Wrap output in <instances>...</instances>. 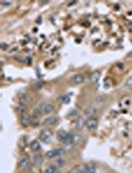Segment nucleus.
I'll list each match as a JSON object with an SVG mask.
<instances>
[{
    "instance_id": "obj_1",
    "label": "nucleus",
    "mask_w": 132,
    "mask_h": 173,
    "mask_svg": "<svg viewBox=\"0 0 132 173\" xmlns=\"http://www.w3.org/2000/svg\"><path fill=\"white\" fill-rule=\"evenodd\" d=\"M55 107L52 103H44L38 108V114H51L54 111Z\"/></svg>"
},
{
    "instance_id": "obj_2",
    "label": "nucleus",
    "mask_w": 132,
    "mask_h": 173,
    "mask_svg": "<svg viewBox=\"0 0 132 173\" xmlns=\"http://www.w3.org/2000/svg\"><path fill=\"white\" fill-rule=\"evenodd\" d=\"M65 150L64 148H56V150H51L46 152V156L48 158H56V157H60L62 155H64Z\"/></svg>"
},
{
    "instance_id": "obj_3",
    "label": "nucleus",
    "mask_w": 132,
    "mask_h": 173,
    "mask_svg": "<svg viewBox=\"0 0 132 173\" xmlns=\"http://www.w3.org/2000/svg\"><path fill=\"white\" fill-rule=\"evenodd\" d=\"M18 163H19V166L21 169H23V170H27V169H30L31 168V162H30V159L28 158L26 155H22L19 160H18Z\"/></svg>"
},
{
    "instance_id": "obj_4",
    "label": "nucleus",
    "mask_w": 132,
    "mask_h": 173,
    "mask_svg": "<svg viewBox=\"0 0 132 173\" xmlns=\"http://www.w3.org/2000/svg\"><path fill=\"white\" fill-rule=\"evenodd\" d=\"M97 120L95 118H89L88 120H85V127L88 128L89 130H95L97 127Z\"/></svg>"
},
{
    "instance_id": "obj_5",
    "label": "nucleus",
    "mask_w": 132,
    "mask_h": 173,
    "mask_svg": "<svg viewBox=\"0 0 132 173\" xmlns=\"http://www.w3.org/2000/svg\"><path fill=\"white\" fill-rule=\"evenodd\" d=\"M79 141H81V137H79L76 134H75V133H69L67 144H75L79 143Z\"/></svg>"
},
{
    "instance_id": "obj_6",
    "label": "nucleus",
    "mask_w": 132,
    "mask_h": 173,
    "mask_svg": "<svg viewBox=\"0 0 132 173\" xmlns=\"http://www.w3.org/2000/svg\"><path fill=\"white\" fill-rule=\"evenodd\" d=\"M68 136H69V133L65 131H60L57 134V138L59 141H61V143H64V144H67L68 141Z\"/></svg>"
},
{
    "instance_id": "obj_7",
    "label": "nucleus",
    "mask_w": 132,
    "mask_h": 173,
    "mask_svg": "<svg viewBox=\"0 0 132 173\" xmlns=\"http://www.w3.org/2000/svg\"><path fill=\"white\" fill-rule=\"evenodd\" d=\"M60 171V165L58 163L57 164H52L50 166H48V167L45 169L44 173H58Z\"/></svg>"
},
{
    "instance_id": "obj_8",
    "label": "nucleus",
    "mask_w": 132,
    "mask_h": 173,
    "mask_svg": "<svg viewBox=\"0 0 132 173\" xmlns=\"http://www.w3.org/2000/svg\"><path fill=\"white\" fill-rule=\"evenodd\" d=\"M58 117H49V118H46L44 121H43V125L44 126H53L56 123H58Z\"/></svg>"
},
{
    "instance_id": "obj_9",
    "label": "nucleus",
    "mask_w": 132,
    "mask_h": 173,
    "mask_svg": "<svg viewBox=\"0 0 132 173\" xmlns=\"http://www.w3.org/2000/svg\"><path fill=\"white\" fill-rule=\"evenodd\" d=\"M71 80L75 83V84H82L85 81V76L82 74H75L71 77Z\"/></svg>"
},
{
    "instance_id": "obj_10",
    "label": "nucleus",
    "mask_w": 132,
    "mask_h": 173,
    "mask_svg": "<svg viewBox=\"0 0 132 173\" xmlns=\"http://www.w3.org/2000/svg\"><path fill=\"white\" fill-rule=\"evenodd\" d=\"M83 113H85V115L88 118H92L97 113V109L95 108V107H88V108H85Z\"/></svg>"
},
{
    "instance_id": "obj_11",
    "label": "nucleus",
    "mask_w": 132,
    "mask_h": 173,
    "mask_svg": "<svg viewBox=\"0 0 132 173\" xmlns=\"http://www.w3.org/2000/svg\"><path fill=\"white\" fill-rule=\"evenodd\" d=\"M19 99H20V102L21 103L28 104L31 101V96L29 95V93L23 92V93H21V94L19 95Z\"/></svg>"
},
{
    "instance_id": "obj_12",
    "label": "nucleus",
    "mask_w": 132,
    "mask_h": 173,
    "mask_svg": "<svg viewBox=\"0 0 132 173\" xmlns=\"http://www.w3.org/2000/svg\"><path fill=\"white\" fill-rule=\"evenodd\" d=\"M30 147H31V150L33 152H36V153L41 150V144L38 141H33L30 144Z\"/></svg>"
},
{
    "instance_id": "obj_13",
    "label": "nucleus",
    "mask_w": 132,
    "mask_h": 173,
    "mask_svg": "<svg viewBox=\"0 0 132 173\" xmlns=\"http://www.w3.org/2000/svg\"><path fill=\"white\" fill-rule=\"evenodd\" d=\"M43 161H44V159H43V157H42L40 154H35L34 156H33V158H32V163L35 166L41 165L42 163H43Z\"/></svg>"
},
{
    "instance_id": "obj_14",
    "label": "nucleus",
    "mask_w": 132,
    "mask_h": 173,
    "mask_svg": "<svg viewBox=\"0 0 132 173\" xmlns=\"http://www.w3.org/2000/svg\"><path fill=\"white\" fill-rule=\"evenodd\" d=\"M83 127H85V121L82 117H79L76 121V130H82Z\"/></svg>"
},
{
    "instance_id": "obj_15",
    "label": "nucleus",
    "mask_w": 132,
    "mask_h": 173,
    "mask_svg": "<svg viewBox=\"0 0 132 173\" xmlns=\"http://www.w3.org/2000/svg\"><path fill=\"white\" fill-rule=\"evenodd\" d=\"M85 166L88 173H95L96 172V166L93 162H89V163L85 164Z\"/></svg>"
},
{
    "instance_id": "obj_16",
    "label": "nucleus",
    "mask_w": 132,
    "mask_h": 173,
    "mask_svg": "<svg viewBox=\"0 0 132 173\" xmlns=\"http://www.w3.org/2000/svg\"><path fill=\"white\" fill-rule=\"evenodd\" d=\"M99 79V72L98 71H95L92 72V75H90V80L92 82H97Z\"/></svg>"
},
{
    "instance_id": "obj_17",
    "label": "nucleus",
    "mask_w": 132,
    "mask_h": 173,
    "mask_svg": "<svg viewBox=\"0 0 132 173\" xmlns=\"http://www.w3.org/2000/svg\"><path fill=\"white\" fill-rule=\"evenodd\" d=\"M124 87L127 90H132V77H129L126 81H125Z\"/></svg>"
},
{
    "instance_id": "obj_18",
    "label": "nucleus",
    "mask_w": 132,
    "mask_h": 173,
    "mask_svg": "<svg viewBox=\"0 0 132 173\" xmlns=\"http://www.w3.org/2000/svg\"><path fill=\"white\" fill-rule=\"evenodd\" d=\"M59 101L61 103H69V97L68 95H63L59 97Z\"/></svg>"
},
{
    "instance_id": "obj_19",
    "label": "nucleus",
    "mask_w": 132,
    "mask_h": 173,
    "mask_svg": "<svg viewBox=\"0 0 132 173\" xmlns=\"http://www.w3.org/2000/svg\"><path fill=\"white\" fill-rule=\"evenodd\" d=\"M42 141H43L45 144H50V143H51V137L47 134L46 136L42 137Z\"/></svg>"
},
{
    "instance_id": "obj_20",
    "label": "nucleus",
    "mask_w": 132,
    "mask_h": 173,
    "mask_svg": "<svg viewBox=\"0 0 132 173\" xmlns=\"http://www.w3.org/2000/svg\"><path fill=\"white\" fill-rule=\"evenodd\" d=\"M96 100L98 102H104L106 100V96L105 95H99V96L96 97Z\"/></svg>"
},
{
    "instance_id": "obj_21",
    "label": "nucleus",
    "mask_w": 132,
    "mask_h": 173,
    "mask_svg": "<svg viewBox=\"0 0 132 173\" xmlns=\"http://www.w3.org/2000/svg\"><path fill=\"white\" fill-rule=\"evenodd\" d=\"M1 5L3 7H9L12 5V2L11 1H3V2H1Z\"/></svg>"
},
{
    "instance_id": "obj_22",
    "label": "nucleus",
    "mask_w": 132,
    "mask_h": 173,
    "mask_svg": "<svg viewBox=\"0 0 132 173\" xmlns=\"http://www.w3.org/2000/svg\"><path fill=\"white\" fill-rule=\"evenodd\" d=\"M7 48H8V45H7V44H5V43H2L1 44V48H2V50H6Z\"/></svg>"
},
{
    "instance_id": "obj_23",
    "label": "nucleus",
    "mask_w": 132,
    "mask_h": 173,
    "mask_svg": "<svg viewBox=\"0 0 132 173\" xmlns=\"http://www.w3.org/2000/svg\"><path fill=\"white\" fill-rule=\"evenodd\" d=\"M128 57L132 58V51H130V53H129V55H128Z\"/></svg>"
},
{
    "instance_id": "obj_24",
    "label": "nucleus",
    "mask_w": 132,
    "mask_h": 173,
    "mask_svg": "<svg viewBox=\"0 0 132 173\" xmlns=\"http://www.w3.org/2000/svg\"><path fill=\"white\" fill-rule=\"evenodd\" d=\"M68 173H71V172H68Z\"/></svg>"
}]
</instances>
